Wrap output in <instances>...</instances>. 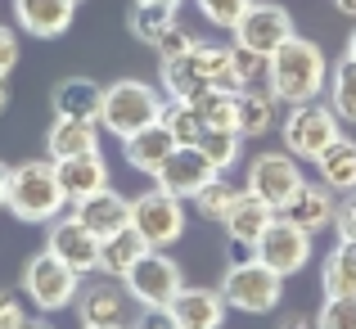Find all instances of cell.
Instances as JSON below:
<instances>
[{
    "instance_id": "cell-40",
    "label": "cell",
    "mask_w": 356,
    "mask_h": 329,
    "mask_svg": "<svg viewBox=\"0 0 356 329\" xmlns=\"http://www.w3.org/2000/svg\"><path fill=\"white\" fill-rule=\"evenodd\" d=\"M18 59H23V45H18V27L0 23V77H9V72L18 68Z\"/></svg>"
},
{
    "instance_id": "cell-44",
    "label": "cell",
    "mask_w": 356,
    "mask_h": 329,
    "mask_svg": "<svg viewBox=\"0 0 356 329\" xmlns=\"http://www.w3.org/2000/svg\"><path fill=\"white\" fill-rule=\"evenodd\" d=\"M9 176H14V167L0 163V212H5V203H9Z\"/></svg>"
},
{
    "instance_id": "cell-38",
    "label": "cell",
    "mask_w": 356,
    "mask_h": 329,
    "mask_svg": "<svg viewBox=\"0 0 356 329\" xmlns=\"http://www.w3.org/2000/svg\"><path fill=\"white\" fill-rule=\"evenodd\" d=\"M194 41H199V36H194V32H190L185 23H172V27H167L163 36H158V45H154V50H158V59H172V54L190 50Z\"/></svg>"
},
{
    "instance_id": "cell-42",
    "label": "cell",
    "mask_w": 356,
    "mask_h": 329,
    "mask_svg": "<svg viewBox=\"0 0 356 329\" xmlns=\"http://www.w3.org/2000/svg\"><path fill=\"white\" fill-rule=\"evenodd\" d=\"M334 230H339V239L356 243V190L339 199V221H334Z\"/></svg>"
},
{
    "instance_id": "cell-12",
    "label": "cell",
    "mask_w": 356,
    "mask_h": 329,
    "mask_svg": "<svg viewBox=\"0 0 356 329\" xmlns=\"http://www.w3.org/2000/svg\"><path fill=\"white\" fill-rule=\"evenodd\" d=\"M230 36H235V45H248V50H257V54L270 59L289 36H298V27H293V14H289L284 5H275V0H252Z\"/></svg>"
},
{
    "instance_id": "cell-3",
    "label": "cell",
    "mask_w": 356,
    "mask_h": 329,
    "mask_svg": "<svg viewBox=\"0 0 356 329\" xmlns=\"http://www.w3.org/2000/svg\"><path fill=\"white\" fill-rule=\"evenodd\" d=\"M68 208L72 203H68V194H63V185H59L54 158H27V163L14 167V176H9V203H5L9 217H18L27 225H50Z\"/></svg>"
},
{
    "instance_id": "cell-29",
    "label": "cell",
    "mask_w": 356,
    "mask_h": 329,
    "mask_svg": "<svg viewBox=\"0 0 356 329\" xmlns=\"http://www.w3.org/2000/svg\"><path fill=\"white\" fill-rule=\"evenodd\" d=\"M194 113H199L203 131H235L239 122V90H226V86H212L203 90L199 99H190Z\"/></svg>"
},
{
    "instance_id": "cell-8",
    "label": "cell",
    "mask_w": 356,
    "mask_h": 329,
    "mask_svg": "<svg viewBox=\"0 0 356 329\" xmlns=\"http://www.w3.org/2000/svg\"><path fill=\"white\" fill-rule=\"evenodd\" d=\"M302 185H307L302 163H298L289 149H261V154H252V158H248V172H243V190L257 194L266 208L284 212V208H289V199H293Z\"/></svg>"
},
{
    "instance_id": "cell-14",
    "label": "cell",
    "mask_w": 356,
    "mask_h": 329,
    "mask_svg": "<svg viewBox=\"0 0 356 329\" xmlns=\"http://www.w3.org/2000/svg\"><path fill=\"white\" fill-rule=\"evenodd\" d=\"M77 325L81 329H95V325H127L131 321V294L127 284L113 275H99V280H81L77 289Z\"/></svg>"
},
{
    "instance_id": "cell-31",
    "label": "cell",
    "mask_w": 356,
    "mask_h": 329,
    "mask_svg": "<svg viewBox=\"0 0 356 329\" xmlns=\"http://www.w3.org/2000/svg\"><path fill=\"white\" fill-rule=\"evenodd\" d=\"M239 194H243V190H239V185H230L226 176H212V181L203 185V190L194 194L190 203H194V212H199L203 221H217V225H221V217H226V212L235 208Z\"/></svg>"
},
{
    "instance_id": "cell-33",
    "label": "cell",
    "mask_w": 356,
    "mask_h": 329,
    "mask_svg": "<svg viewBox=\"0 0 356 329\" xmlns=\"http://www.w3.org/2000/svg\"><path fill=\"white\" fill-rule=\"evenodd\" d=\"M199 149L208 154V163L226 176L230 167L243 158V136H239V131H203V136H199Z\"/></svg>"
},
{
    "instance_id": "cell-28",
    "label": "cell",
    "mask_w": 356,
    "mask_h": 329,
    "mask_svg": "<svg viewBox=\"0 0 356 329\" xmlns=\"http://www.w3.org/2000/svg\"><path fill=\"white\" fill-rule=\"evenodd\" d=\"M321 289L325 298H339V294H356V243L339 239L321 262Z\"/></svg>"
},
{
    "instance_id": "cell-9",
    "label": "cell",
    "mask_w": 356,
    "mask_h": 329,
    "mask_svg": "<svg viewBox=\"0 0 356 329\" xmlns=\"http://www.w3.org/2000/svg\"><path fill=\"white\" fill-rule=\"evenodd\" d=\"M131 225L145 234L149 248H172V243L185 239V199L167 194L163 185L140 190L131 199Z\"/></svg>"
},
{
    "instance_id": "cell-25",
    "label": "cell",
    "mask_w": 356,
    "mask_h": 329,
    "mask_svg": "<svg viewBox=\"0 0 356 329\" xmlns=\"http://www.w3.org/2000/svg\"><path fill=\"white\" fill-rule=\"evenodd\" d=\"M54 118H90L99 122V109H104V86L95 77H63L50 95Z\"/></svg>"
},
{
    "instance_id": "cell-34",
    "label": "cell",
    "mask_w": 356,
    "mask_h": 329,
    "mask_svg": "<svg viewBox=\"0 0 356 329\" xmlns=\"http://www.w3.org/2000/svg\"><path fill=\"white\" fill-rule=\"evenodd\" d=\"M163 127L176 136V145H199V136H203L199 113H194V104H185V99H167V109H163Z\"/></svg>"
},
{
    "instance_id": "cell-6",
    "label": "cell",
    "mask_w": 356,
    "mask_h": 329,
    "mask_svg": "<svg viewBox=\"0 0 356 329\" xmlns=\"http://www.w3.org/2000/svg\"><path fill=\"white\" fill-rule=\"evenodd\" d=\"M221 294H226L230 312L266 316V312H275L280 298H284V275L270 271L266 262H257L248 252V257H239V262L226 266V275H221Z\"/></svg>"
},
{
    "instance_id": "cell-4",
    "label": "cell",
    "mask_w": 356,
    "mask_h": 329,
    "mask_svg": "<svg viewBox=\"0 0 356 329\" xmlns=\"http://www.w3.org/2000/svg\"><path fill=\"white\" fill-rule=\"evenodd\" d=\"M163 109H167V99H163V90H158L154 81L122 77V81H113V86H104L99 127H104V136L127 140V136H136V131L154 127V122L163 118Z\"/></svg>"
},
{
    "instance_id": "cell-46",
    "label": "cell",
    "mask_w": 356,
    "mask_h": 329,
    "mask_svg": "<svg viewBox=\"0 0 356 329\" xmlns=\"http://www.w3.org/2000/svg\"><path fill=\"white\" fill-rule=\"evenodd\" d=\"M9 109V77H0V113Z\"/></svg>"
},
{
    "instance_id": "cell-26",
    "label": "cell",
    "mask_w": 356,
    "mask_h": 329,
    "mask_svg": "<svg viewBox=\"0 0 356 329\" xmlns=\"http://www.w3.org/2000/svg\"><path fill=\"white\" fill-rule=\"evenodd\" d=\"M316 181H325L334 194H352L356 190V140L339 136L321 158H316Z\"/></svg>"
},
{
    "instance_id": "cell-1",
    "label": "cell",
    "mask_w": 356,
    "mask_h": 329,
    "mask_svg": "<svg viewBox=\"0 0 356 329\" xmlns=\"http://www.w3.org/2000/svg\"><path fill=\"white\" fill-rule=\"evenodd\" d=\"M266 86L275 90L280 104H307L321 99V90L330 86V59L316 41L307 36H289L275 54L266 59Z\"/></svg>"
},
{
    "instance_id": "cell-23",
    "label": "cell",
    "mask_w": 356,
    "mask_h": 329,
    "mask_svg": "<svg viewBox=\"0 0 356 329\" xmlns=\"http://www.w3.org/2000/svg\"><path fill=\"white\" fill-rule=\"evenodd\" d=\"M280 99H275V90L270 86H248V90H239V122H235V131L243 140H261V136H270V131L280 127Z\"/></svg>"
},
{
    "instance_id": "cell-21",
    "label": "cell",
    "mask_w": 356,
    "mask_h": 329,
    "mask_svg": "<svg viewBox=\"0 0 356 329\" xmlns=\"http://www.w3.org/2000/svg\"><path fill=\"white\" fill-rule=\"evenodd\" d=\"M72 212H77V217L86 221L99 239H113L118 230H127V225H131V199H127V194H118L113 185L99 190V194H90V199H81V203H72Z\"/></svg>"
},
{
    "instance_id": "cell-18",
    "label": "cell",
    "mask_w": 356,
    "mask_h": 329,
    "mask_svg": "<svg viewBox=\"0 0 356 329\" xmlns=\"http://www.w3.org/2000/svg\"><path fill=\"white\" fill-rule=\"evenodd\" d=\"M99 136H104V127L90 118H54L45 131V158L63 163V158L99 154Z\"/></svg>"
},
{
    "instance_id": "cell-45",
    "label": "cell",
    "mask_w": 356,
    "mask_h": 329,
    "mask_svg": "<svg viewBox=\"0 0 356 329\" xmlns=\"http://www.w3.org/2000/svg\"><path fill=\"white\" fill-rule=\"evenodd\" d=\"M334 9H339V14H348V18H356V0H334Z\"/></svg>"
},
{
    "instance_id": "cell-27",
    "label": "cell",
    "mask_w": 356,
    "mask_h": 329,
    "mask_svg": "<svg viewBox=\"0 0 356 329\" xmlns=\"http://www.w3.org/2000/svg\"><path fill=\"white\" fill-rule=\"evenodd\" d=\"M149 252V243H145V234L136 230V225H127V230H118L113 239H104L99 243V275H113L122 280L131 266H136L140 257Z\"/></svg>"
},
{
    "instance_id": "cell-13",
    "label": "cell",
    "mask_w": 356,
    "mask_h": 329,
    "mask_svg": "<svg viewBox=\"0 0 356 329\" xmlns=\"http://www.w3.org/2000/svg\"><path fill=\"white\" fill-rule=\"evenodd\" d=\"M99 243H104V239H99V234L77 217V212L54 217L50 230H45V248H50L59 262H68L81 280H86V275H99Z\"/></svg>"
},
{
    "instance_id": "cell-35",
    "label": "cell",
    "mask_w": 356,
    "mask_h": 329,
    "mask_svg": "<svg viewBox=\"0 0 356 329\" xmlns=\"http://www.w3.org/2000/svg\"><path fill=\"white\" fill-rule=\"evenodd\" d=\"M230 77H235L239 90L261 86L266 81V54L248 50V45H230Z\"/></svg>"
},
{
    "instance_id": "cell-2",
    "label": "cell",
    "mask_w": 356,
    "mask_h": 329,
    "mask_svg": "<svg viewBox=\"0 0 356 329\" xmlns=\"http://www.w3.org/2000/svg\"><path fill=\"white\" fill-rule=\"evenodd\" d=\"M158 81H163L167 99H185V104L199 99L203 90H212V86L239 90L235 77H230V45H212V41H194L190 50L163 59Z\"/></svg>"
},
{
    "instance_id": "cell-11",
    "label": "cell",
    "mask_w": 356,
    "mask_h": 329,
    "mask_svg": "<svg viewBox=\"0 0 356 329\" xmlns=\"http://www.w3.org/2000/svg\"><path fill=\"white\" fill-rule=\"evenodd\" d=\"M316 234H307L302 225H293L289 217H280L275 212V221L261 230V239L252 243V257L257 262H266L270 271H280L284 280H293L298 271H307V262H312V252H316Z\"/></svg>"
},
{
    "instance_id": "cell-43",
    "label": "cell",
    "mask_w": 356,
    "mask_h": 329,
    "mask_svg": "<svg viewBox=\"0 0 356 329\" xmlns=\"http://www.w3.org/2000/svg\"><path fill=\"white\" fill-rule=\"evenodd\" d=\"M280 329H316V316L312 312H289V316H280Z\"/></svg>"
},
{
    "instance_id": "cell-16",
    "label": "cell",
    "mask_w": 356,
    "mask_h": 329,
    "mask_svg": "<svg viewBox=\"0 0 356 329\" xmlns=\"http://www.w3.org/2000/svg\"><path fill=\"white\" fill-rule=\"evenodd\" d=\"M172 316L181 329H226V316H230V303L221 289H208V284H185L181 294L172 298Z\"/></svg>"
},
{
    "instance_id": "cell-51",
    "label": "cell",
    "mask_w": 356,
    "mask_h": 329,
    "mask_svg": "<svg viewBox=\"0 0 356 329\" xmlns=\"http://www.w3.org/2000/svg\"><path fill=\"white\" fill-rule=\"evenodd\" d=\"M72 5H77V9H81V5H86V0H72Z\"/></svg>"
},
{
    "instance_id": "cell-24",
    "label": "cell",
    "mask_w": 356,
    "mask_h": 329,
    "mask_svg": "<svg viewBox=\"0 0 356 329\" xmlns=\"http://www.w3.org/2000/svg\"><path fill=\"white\" fill-rule=\"evenodd\" d=\"M54 167H59V185H63V194H68V203H81V199H90V194L108 190V163H104V154L63 158V163H54Z\"/></svg>"
},
{
    "instance_id": "cell-7",
    "label": "cell",
    "mask_w": 356,
    "mask_h": 329,
    "mask_svg": "<svg viewBox=\"0 0 356 329\" xmlns=\"http://www.w3.org/2000/svg\"><path fill=\"white\" fill-rule=\"evenodd\" d=\"M77 289H81V275L68 266V262L54 257L50 248L32 252L27 266H23V280H18V294H23L36 312H45V316L68 312V307L77 303Z\"/></svg>"
},
{
    "instance_id": "cell-37",
    "label": "cell",
    "mask_w": 356,
    "mask_h": 329,
    "mask_svg": "<svg viewBox=\"0 0 356 329\" xmlns=\"http://www.w3.org/2000/svg\"><path fill=\"white\" fill-rule=\"evenodd\" d=\"M316 329H356V294L325 298V307L316 312Z\"/></svg>"
},
{
    "instance_id": "cell-41",
    "label": "cell",
    "mask_w": 356,
    "mask_h": 329,
    "mask_svg": "<svg viewBox=\"0 0 356 329\" xmlns=\"http://www.w3.org/2000/svg\"><path fill=\"white\" fill-rule=\"evenodd\" d=\"M23 321H27L23 294H14V289H0V329H18Z\"/></svg>"
},
{
    "instance_id": "cell-10",
    "label": "cell",
    "mask_w": 356,
    "mask_h": 329,
    "mask_svg": "<svg viewBox=\"0 0 356 329\" xmlns=\"http://www.w3.org/2000/svg\"><path fill=\"white\" fill-rule=\"evenodd\" d=\"M131 303L136 307H172V298L185 289V275H181V262L172 257L167 248H149L136 266L122 275Z\"/></svg>"
},
{
    "instance_id": "cell-48",
    "label": "cell",
    "mask_w": 356,
    "mask_h": 329,
    "mask_svg": "<svg viewBox=\"0 0 356 329\" xmlns=\"http://www.w3.org/2000/svg\"><path fill=\"white\" fill-rule=\"evenodd\" d=\"M343 54H352V59H356V27L348 32V45H343Z\"/></svg>"
},
{
    "instance_id": "cell-17",
    "label": "cell",
    "mask_w": 356,
    "mask_h": 329,
    "mask_svg": "<svg viewBox=\"0 0 356 329\" xmlns=\"http://www.w3.org/2000/svg\"><path fill=\"white\" fill-rule=\"evenodd\" d=\"M280 217L302 225L307 234H325V230H334V221H339V194H334L325 181H307L302 190L289 199V208L280 212Z\"/></svg>"
},
{
    "instance_id": "cell-32",
    "label": "cell",
    "mask_w": 356,
    "mask_h": 329,
    "mask_svg": "<svg viewBox=\"0 0 356 329\" xmlns=\"http://www.w3.org/2000/svg\"><path fill=\"white\" fill-rule=\"evenodd\" d=\"M176 23V9H163V5H136L127 14V32L136 36L140 45H158V36Z\"/></svg>"
},
{
    "instance_id": "cell-47",
    "label": "cell",
    "mask_w": 356,
    "mask_h": 329,
    "mask_svg": "<svg viewBox=\"0 0 356 329\" xmlns=\"http://www.w3.org/2000/svg\"><path fill=\"white\" fill-rule=\"evenodd\" d=\"M136 5H163V9H176V5H185V0H136Z\"/></svg>"
},
{
    "instance_id": "cell-20",
    "label": "cell",
    "mask_w": 356,
    "mask_h": 329,
    "mask_svg": "<svg viewBox=\"0 0 356 329\" xmlns=\"http://www.w3.org/2000/svg\"><path fill=\"white\" fill-rule=\"evenodd\" d=\"M72 14H77L72 0H14L18 27H23L27 36H36V41H54V36H63L72 27Z\"/></svg>"
},
{
    "instance_id": "cell-22",
    "label": "cell",
    "mask_w": 356,
    "mask_h": 329,
    "mask_svg": "<svg viewBox=\"0 0 356 329\" xmlns=\"http://www.w3.org/2000/svg\"><path fill=\"white\" fill-rule=\"evenodd\" d=\"M270 221H275V208H266L257 194L243 190L239 199H235V208L221 217V230H226V239L235 243V248H248L252 252V243L261 239V230H266Z\"/></svg>"
},
{
    "instance_id": "cell-36",
    "label": "cell",
    "mask_w": 356,
    "mask_h": 329,
    "mask_svg": "<svg viewBox=\"0 0 356 329\" xmlns=\"http://www.w3.org/2000/svg\"><path fill=\"white\" fill-rule=\"evenodd\" d=\"M194 9H199V18L208 27H217V32H235V23L243 18V9L252 5V0H190Z\"/></svg>"
},
{
    "instance_id": "cell-39",
    "label": "cell",
    "mask_w": 356,
    "mask_h": 329,
    "mask_svg": "<svg viewBox=\"0 0 356 329\" xmlns=\"http://www.w3.org/2000/svg\"><path fill=\"white\" fill-rule=\"evenodd\" d=\"M127 329H181V325H176L172 307H140L127 321Z\"/></svg>"
},
{
    "instance_id": "cell-50",
    "label": "cell",
    "mask_w": 356,
    "mask_h": 329,
    "mask_svg": "<svg viewBox=\"0 0 356 329\" xmlns=\"http://www.w3.org/2000/svg\"><path fill=\"white\" fill-rule=\"evenodd\" d=\"M95 329H127V325H95Z\"/></svg>"
},
{
    "instance_id": "cell-19",
    "label": "cell",
    "mask_w": 356,
    "mask_h": 329,
    "mask_svg": "<svg viewBox=\"0 0 356 329\" xmlns=\"http://www.w3.org/2000/svg\"><path fill=\"white\" fill-rule=\"evenodd\" d=\"M172 149H176V136L163 127V118H158L154 127H145V131H136V136L122 140V158H127V167L140 172V176H149V181H154L158 167L172 158Z\"/></svg>"
},
{
    "instance_id": "cell-30",
    "label": "cell",
    "mask_w": 356,
    "mask_h": 329,
    "mask_svg": "<svg viewBox=\"0 0 356 329\" xmlns=\"http://www.w3.org/2000/svg\"><path fill=\"white\" fill-rule=\"evenodd\" d=\"M330 109L339 113L343 122H356V59L343 54V59L330 63Z\"/></svg>"
},
{
    "instance_id": "cell-5",
    "label": "cell",
    "mask_w": 356,
    "mask_h": 329,
    "mask_svg": "<svg viewBox=\"0 0 356 329\" xmlns=\"http://www.w3.org/2000/svg\"><path fill=\"white\" fill-rule=\"evenodd\" d=\"M343 136V118L321 99H307V104H289L280 118V140L298 163H316L334 140Z\"/></svg>"
},
{
    "instance_id": "cell-49",
    "label": "cell",
    "mask_w": 356,
    "mask_h": 329,
    "mask_svg": "<svg viewBox=\"0 0 356 329\" xmlns=\"http://www.w3.org/2000/svg\"><path fill=\"white\" fill-rule=\"evenodd\" d=\"M18 329H54V325H45V321H23Z\"/></svg>"
},
{
    "instance_id": "cell-15",
    "label": "cell",
    "mask_w": 356,
    "mask_h": 329,
    "mask_svg": "<svg viewBox=\"0 0 356 329\" xmlns=\"http://www.w3.org/2000/svg\"><path fill=\"white\" fill-rule=\"evenodd\" d=\"M212 176H221V172L208 163V154H203L199 145H176L172 158L158 167L154 185H163V190L176 194V199H194V194H199L203 185L212 181Z\"/></svg>"
}]
</instances>
